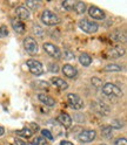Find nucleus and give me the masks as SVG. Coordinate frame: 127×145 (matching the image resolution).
Segmentation results:
<instances>
[{
  "mask_svg": "<svg viewBox=\"0 0 127 145\" xmlns=\"http://www.w3.org/2000/svg\"><path fill=\"white\" fill-rule=\"evenodd\" d=\"M97 137V132L94 130H84L78 135V139L81 143H92Z\"/></svg>",
  "mask_w": 127,
  "mask_h": 145,
  "instance_id": "6e6552de",
  "label": "nucleus"
},
{
  "mask_svg": "<svg viewBox=\"0 0 127 145\" xmlns=\"http://www.w3.org/2000/svg\"><path fill=\"white\" fill-rule=\"evenodd\" d=\"M15 13H17L18 18H19V20H21V21L22 20H28L30 16H31V12L27 10L25 6H22V5L18 6L15 8Z\"/></svg>",
  "mask_w": 127,
  "mask_h": 145,
  "instance_id": "4468645a",
  "label": "nucleus"
},
{
  "mask_svg": "<svg viewBox=\"0 0 127 145\" xmlns=\"http://www.w3.org/2000/svg\"><path fill=\"white\" fill-rule=\"evenodd\" d=\"M91 108L93 109V110L100 116H107L110 114V108L106 106L104 103L101 102H92L91 104Z\"/></svg>",
  "mask_w": 127,
  "mask_h": 145,
  "instance_id": "1a4fd4ad",
  "label": "nucleus"
},
{
  "mask_svg": "<svg viewBox=\"0 0 127 145\" xmlns=\"http://www.w3.org/2000/svg\"><path fill=\"white\" fill-rule=\"evenodd\" d=\"M103 93L104 95L108 97H121L122 96V90L114 83H105L103 86Z\"/></svg>",
  "mask_w": 127,
  "mask_h": 145,
  "instance_id": "f03ea898",
  "label": "nucleus"
},
{
  "mask_svg": "<svg viewBox=\"0 0 127 145\" xmlns=\"http://www.w3.org/2000/svg\"><path fill=\"white\" fill-rule=\"evenodd\" d=\"M67 102L71 108H73L74 110H80L84 108V101L79 95L77 94H68L67 95Z\"/></svg>",
  "mask_w": 127,
  "mask_h": 145,
  "instance_id": "0eeeda50",
  "label": "nucleus"
},
{
  "mask_svg": "<svg viewBox=\"0 0 127 145\" xmlns=\"http://www.w3.org/2000/svg\"><path fill=\"white\" fill-rule=\"evenodd\" d=\"M62 7L65 8L66 11H74V7H75V1L73 0H65V1H62Z\"/></svg>",
  "mask_w": 127,
  "mask_h": 145,
  "instance_id": "393cba45",
  "label": "nucleus"
},
{
  "mask_svg": "<svg viewBox=\"0 0 127 145\" xmlns=\"http://www.w3.org/2000/svg\"><path fill=\"white\" fill-rule=\"evenodd\" d=\"M48 69L51 72H53V74H57V72L59 71V66L57 65V63H51V65L48 66Z\"/></svg>",
  "mask_w": 127,
  "mask_h": 145,
  "instance_id": "2f4dec72",
  "label": "nucleus"
},
{
  "mask_svg": "<svg viewBox=\"0 0 127 145\" xmlns=\"http://www.w3.org/2000/svg\"><path fill=\"white\" fill-rule=\"evenodd\" d=\"M101 135L105 138H112L113 137V129L110 125H104L101 128Z\"/></svg>",
  "mask_w": 127,
  "mask_h": 145,
  "instance_id": "412c9836",
  "label": "nucleus"
},
{
  "mask_svg": "<svg viewBox=\"0 0 127 145\" xmlns=\"http://www.w3.org/2000/svg\"><path fill=\"white\" fill-rule=\"evenodd\" d=\"M79 62L84 67H88V66H91V63H92V56L87 53H83V54H80V56H79Z\"/></svg>",
  "mask_w": 127,
  "mask_h": 145,
  "instance_id": "6ab92c4d",
  "label": "nucleus"
},
{
  "mask_svg": "<svg viewBox=\"0 0 127 145\" xmlns=\"http://www.w3.org/2000/svg\"><path fill=\"white\" fill-rule=\"evenodd\" d=\"M104 145H105V144H104Z\"/></svg>",
  "mask_w": 127,
  "mask_h": 145,
  "instance_id": "4c0bfd02",
  "label": "nucleus"
},
{
  "mask_svg": "<svg viewBox=\"0 0 127 145\" xmlns=\"http://www.w3.org/2000/svg\"><path fill=\"white\" fill-rule=\"evenodd\" d=\"M111 39L116 41V42H125L126 41V34L124 31L116 29L111 34Z\"/></svg>",
  "mask_w": 127,
  "mask_h": 145,
  "instance_id": "a211bd4d",
  "label": "nucleus"
},
{
  "mask_svg": "<svg viewBox=\"0 0 127 145\" xmlns=\"http://www.w3.org/2000/svg\"><path fill=\"white\" fill-rule=\"evenodd\" d=\"M11 25H12V28L14 29V32L18 33V34H24L25 31H26L25 24L21 20L18 19V18H13V19L11 20Z\"/></svg>",
  "mask_w": 127,
  "mask_h": 145,
  "instance_id": "ddd939ff",
  "label": "nucleus"
},
{
  "mask_svg": "<svg viewBox=\"0 0 127 145\" xmlns=\"http://www.w3.org/2000/svg\"><path fill=\"white\" fill-rule=\"evenodd\" d=\"M8 35V29L6 26H1L0 27V39H4Z\"/></svg>",
  "mask_w": 127,
  "mask_h": 145,
  "instance_id": "7c9ffc66",
  "label": "nucleus"
},
{
  "mask_svg": "<svg viewBox=\"0 0 127 145\" xmlns=\"http://www.w3.org/2000/svg\"><path fill=\"white\" fill-rule=\"evenodd\" d=\"M33 33L37 35V36H39V38L44 36V29L41 28L39 25H34V26H33Z\"/></svg>",
  "mask_w": 127,
  "mask_h": 145,
  "instance_id": "bb28decb",
  "label": "nucleus"
},
{
  "mask_svg": "<svg viewBox=\"0 0 127 145\" xmlns=\"http://www.w3.org/2000/svg\"><path fill=\"white\" fill-rule=\"evenodd\" d=\"M79 28L87 33V34H93V33H97L98 29H99V25L95 22V21H91V20H87V19H83L80 20L79 24Z\"/></svg>",
  "mask_w": 127,
  "mask_h": 145,
  "instance_id": "7ed1b4c3",
  "label": "nucleus"
},
{
  "mask_svg": "<svg viewBox=\"0 0 127 145\" xmlns=\"http://www.w3.org/2000/svg\"><path fill=\"white\" fill-rule=\"evenodd\" d=\"M32 87L34 89H41V90H46L48 89L50 84L47 81H42V80H38V81H33L32 82Z\"/></svg>",
  "mask_w": 127,
  "mask_h": 145,
  "instance_id": "aec40b11",
  "label": "nucleus"
},
{
  "mask_svg": "<svg viewBox=\"0 0 127 145\" xmlns=\"http://www.w3.org/2000/svg\"><path fill=\"white\" fill-rule=\"evenodd\" d=\"M15 144L17 145H33V143H25L20 139H15Z\"/></svg>",
  "mask_w": 127,
  "mask_h": 145,
  "instance_id": "f704fd0d",
  "label": "nucleus"
},
{
  "mask_svg": "<svg viewBox=\"0 0 127 145\" xmlns=\"http://www.w3.org/2000/svg\"><path fill=\"white\" fill-rule=\"evenodd\" d=\"M38 99L40 101V103H42L44 105L50 106V108H54L57 105V101L53 97L46 95V94H39L38 95Z\"/></svg>",
  "mask_w": 127,
  "mask_h": 145,
  "instance_id": "f8f14e48",
  "label": "nucleus"
},
{
  "mask_svg": "<svg viewBox=\"0 0 127 145\" xmlns=\"http://www.w3.org/2000/svg\"><path fill=\"white\" fill-rule=\"evenodd\" d=\"M64 57H65L66 60H72V59H74V54L72 53V52H69V50H65Z\"/></svg>",
  "mask_w": 127,
  "mask_h": 145,
  "instance_id": "473e14b6",
  "label": "nucleus"
},
{
  "mask_svg": "<svg viewBox=\"0 0 127 145\" xmlns=\"http://www.w3.org/2000/svg\"><path fill=\"white\" fill-rule=\"evenodd\" d=\"M104 69H105V71H121L122 67L119 65H115V63H110V65H107Z\"/></svg>",
  "mask_w": 127,
  "mask_h": 145,
  "instance_id": "a878e982",
  "label": "nucleus"
},
{
  "mask_svg": "<svg viewBox=\"0 0 127 145\" xmlns=\"http://www.w3.org/2000/svg\"><path fill=\"white\" fill-rule=\"evenodd\" d=\"M110 126H111L112 129H121L122 126H124V123L121 121H119V120H114V121H112V123H111Z\"/></svg>",
  "mask_w": 127,
  "mask_h": 145,
  "instance_id": "c85d7f7f",
  "label": "nucleus"
},
{
  "mask_svg": "<svg viewBox=\"0 0 127 145\" xmlns=\"http://www.w3.org/2000/svg\"><path fill=\"white\" fill-rule=\"evenodd\" d=\"M24 48L27 53L31 54V55H34V54H37L39 52L38 43L32 36H27V38L24 39Z\"/></svg>",
  "mask_w": 127,
  "mask_h": 145,
  "instance_id": "39448f33",
  "label": "nucleus"
},
{
  "mask_svg": "<svg viewBox=\"0 0 127 145\" xmlns=\"http://www.w3.org/2000/svg\"><path fill=\"white\" fill-rule=\"evenodd\" d=\"M47 142L44 137H37L33 142V145H46Z\"/></svg>",
  "mask_w": 127,
  "mask_h": 145,
  "instance_id": "c756f323",
  "label": "nucleus"
},
{
  "mask_svg": "<svg viewBox=\"0 0 127 145\" xmlns=\"http://www.w3.org/2000/svg\"><path fill=\"white\" fill-rule=\"evenodd\" d=\"M42 48L46 52V54H48V55L53 59H61V50L59 49V47H57L56 44H53L51 42H45L42 44Z\"/></svg>",
  "mask_w": 127,
  "mask_h": 145,
  "instance_id": "423d86ee",
  "label": "nucleus"
},
{
  "mask_svg": "<svg viewBox=\"0 0 127 145\" xmlns=\"http://www.w3.org/2000/svg\"><path fill=\"white\" fill-rule=\"evenodd\" d=\"M115 145H127V142H126V138L122 137V138H118L115 140Z\"/></svg>",
  "mask_w": 127,
  "mask_h": 145,
  "instance_id": "72a5a7b5",
  "label": "nucleus"
},
{
  "mask_svg": "<svg viewBox=\"0 0 127 145\" xmlns=\"http://www.w3.org/2000/svg\"><path fill=\"white\" fill-rule=\"evenodd\" d=\"M88 14L91 18H93L95 20H104L106 18L105 12L97 6H89L88 7Z\"/></svg>",
  "mask_w": 127,
  "mask_h": 145,
  "instance_id": "9d476101",
  "label": "nucleus"
},
{
  "mask_svg": "<svg viewBox=\"0 0 127 145\" xmlns=\"http://www.w3.org/2000/svg\"><path fill=\"white\" fill-rule=\"evenodd\" d=\"M41 21L42 24H45L46 26H56L58 24H60V18L50 10H45L41 14Z\"/></svg>",
  "mask_w": 127,
  "mask_h": 145,
  "instance_id": "f257e3e1",
  "label": "nucleus"
},
{
  "mask_svg": "<svg viewBox=\"0 0 127 145\" xmlns=\"http://www.w3.org/2000/svg\"><path fill=\"white\" fill-rule=\"evenodd\" d=\"M61 70H62V74L67 78H75L78 76V69L72 65H69V63H66L65 66H62Z\"/></svg>",
  "mask_w": 127,
  "mask_h": 145,
  "instance_id": "9b49d317",
  "label": "nucleus"
},
{
  "mask_svg": "<svg viewBox=\"0 0 127 145\" xmlns=\"http://www.w3.org/2000/svg\"><path fill=\"white\" fill-rule=\"evenodd\" d=\"M26 66H27V68H28V70H30V72H31L32 75H34V76H40V75H42L44 67H42V65H41V62L31 59V60H27Z\"/></svg>",
  "mask_w": 127,
  "mask_h": 145,
  "instance_id": "20e7f679",
  "label": "nucleus"
},
{
  "mask_svg": "<svg viewBox=\"0 0 127 145\" xmlns=\"http://www.w3.org/2000/svg\"><path fill=\"white\" fill-rule=\"evenodd\" d=\"M4 133H5V129L3 128V126H0V137H1Z\"/></svg>",
  "mask_w": 127,
  "mask_h": 145,
  "instance_id": "e433bc0d",
  "label": "nucleus"
},
{
  "mask_svg": "<svg viewBox=\"0 0 127 145\" xmlns=\"http://www.w3.org/2000/svg\"><path fill=\"white\" fill-rule=\"evenodd\" d=\"M60 145H74L72 142H68V140H62L61 143H60Z\"/></svg>",
  "mask_w": 127,
  "mask_h": 145,
  "instance_id": "c9c22d12",
  "label": "nucleus"
},
{
  "mask_svg": "<svg viewBox=\"0 0 127 145\" xmlns=\"http://www.w3.org/2000/svg\"><path fill=\"white\" fill-rule=\"evenodd\" d=\"M51 83L56 88H58L59 90H61V91H64V90H66L68 88V83L66 82V81H64L62 78H60V77H52L51 78Z\"/></svg>",
  "mask_w": 127,
  "mask_h": 145,
  "instance_id": "2eb2a0df",
  "label": "nucleus"
},
{
  "mask_svg": "<svg viewBox=\"0 0 127 145\" xmlns=\"http://www.w3.org/2000/svg\"><path fill=\"white\" fill-rule=\"evenodd\" d=\"M40 6H41V4L38 3V1H33V0H27L25 7H26L28 11H35V10H38Z\"/></svg>",
  "mask_w": 127,
  "mask_h": 145,
  "instance_id": "5701e85b",
  "label": "nucleus"
},
{
  "mask_svg": "<svg viewBox=\"0 0 127 145\" xmlns=\"http://www.w3.org/2000/svg\"><path fill=\"white\" fill-rule=\"evenodd\" d=\"M57 121L64 126V128H69V126L72 125V118L69 117L68 114H65V112H61L57 117Z\"/></svg>",
  "mask_w": 127,
  "mask_h": 145,
  "instance_id": "dca6fc26",
  "label": "nucleus"
},
{
  "mask_svg": "<svg viewBox=\"0 0 127 145\" xmlns=\"http://www.w3.org/2000/svg\"><path fill=\"white\" fill-rule=\"evenodd\" d=\"M41 135H42V137H44L45 139H48V140H53V139H54L53 135H52L51 131L47 130V129H42V130H41Z\"/></svg>",
  "mask_w": 127,
  "mask_h": 145,
  "instance_id": "cd10ccee",
  "label": "nucleus"
},
{
  "mask_svg": "<svg viewBox=\"0 0 127 145\" xmlns=\"http://www.w3.org/2000/svg\"><path fill=\"white\" fill-rule=\"evenodd\" d=\"M33 132L34 131L32 129H30V128H24V129H21L19 131H17V135L21 136V137H24V138H30V137H32Z\"/></svg>",
  "mask_w": 127,
  "mask_h": 145,
  "instance_id": "4be33fe9",
  "label": "nucleus"
},
{
  "mask_svg": "<svg viewBox=\"0 0 127 145\" xmlns=\"http://www.w3.org/2000/svg\"><path fill=\"white\" fill-rule=\"evenodd\" d=\"M74 11L78 14H84L86 12V4L84 1H78L75 3V7H74Z\"/></svg>",
  "mask_w": 127,
  "mask_h": 145,
  "instance_id": "b1692460",
  "label": "nucleus"
},
{
  "mask_svg": "<svg viewBox=\"0 0 127 145\" xmlns=\"http://www.w3.org/2000/svg\"><path fill=\"white\" fill-rule=\"evenodd\" d=\"M107 57H113V59H118L121 57L122 55H125V49L122 47H113L107 52Z\"/></svg>",
  "mask_w": 127,
  "mask_h": 145,
  "instance_id": "f3484780",
  "label": "nucleus"
}]
</instances>
